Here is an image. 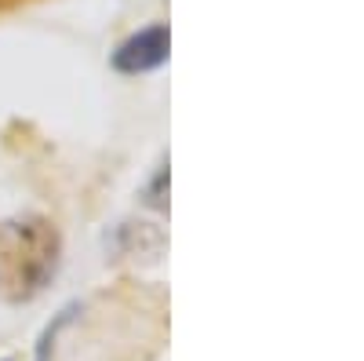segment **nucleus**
<instances>
[{"label":"nucleus","instance_id":"1","mask_svg":"<svg viewBox=\"0 0 364 361\" xmlns=\"http://www.w3.org/2000/svg\"><path fill=\"white\" fill-rule=\"evenodd\" d=\"M63 237L44 216H18L0 223V299L26 303L55 278Z\"/></svg>","mask_w":364,"mask_h":361},{"label":"nucleus","instance_id":"2","mask_svg":"<svg viewBox=\"0 0 364 361\" xmlns=\"http://www.w3.org/2000/svg\"><path fill=\"white\" fill-rule=\"evenodd\" d=\"M168 51H171V33L164 22H154L139 29V33L124 37L113 55H109V66L117 73H128V77H139V73H149V70H161L168 63Z\"/></svg>","mask_w":364,"mask_h":361},{"label":"nucleus","instance_id":"3","mask_svg":"<svg viewBox=\"0 0 364 361\" xmlns=\"http://www.w3.org/2000/svg\"><path fill=\"white\" fill-rule=\"evenodd\" d=\"M164 190H168V164H161V168H157V175H154V183L146 187V201L154 204V208H168Z\"/></svg>","mask_w":364,"mask_h":361},{"label":"nucleus","instance_id":"4","mask_svg":"<svg viewBox=\"0 0 364 361\" xmlns=\"http://www.w3.org/2000/svg\"><path fill=\"white\" fill-rule=\"evenodd\" d=\"M22 4H29V0H0V15H11V11L22 8Z\"/></svg>","mask_w":364,"mask_h":361}]
</instances>
